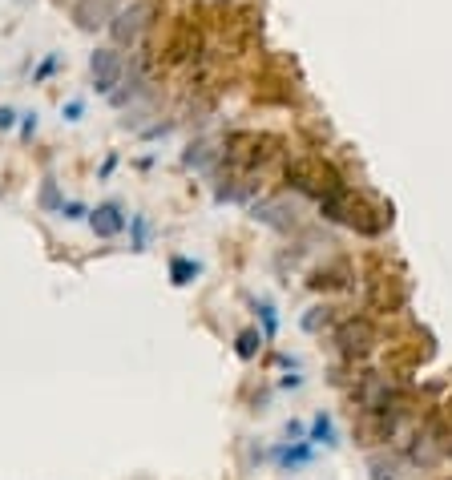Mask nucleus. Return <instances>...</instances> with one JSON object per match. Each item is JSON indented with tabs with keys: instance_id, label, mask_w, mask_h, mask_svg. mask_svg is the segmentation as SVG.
<instances>
[{
	"instance_id": "nucleus-11",
	"label": "nucleus",
	"mask_w": 452,
	"mask_h": 480,
	"mask_svg": "<svg viewBox=\"0 0 452 480\" xmlns=\"http://www.w3.org/2000/svg\"><path fill=\"white\" fill-rule=\"evenodd\" d=\"M129 247L150 250V218L146 214H129Z\"/></svg>"
},
{
	"instance_id": "nucleus-6",
	"label": "nucleus",
	"mask_w": 452,
	"mask_h": 480,
	"mask_svg": "<svg viewBox=\"0 0 452 480\" xmlns=\"http://www.w3.org/2000/svg\"><path fill=\"white\" fill-rule=\"evenodd\" d=\"M335 344H339V352H344L347 360H360V355H368L380 339H376V327H372L368 319H347L344 327L335 331Z\"/></svg>"
},
{
	"instance_id": "nucleus-2",
	"label": "nucleus",
	"mask_w": 452,
	"mask_h": 480,
	"mask_svg": "<svg viewBox=\"0 0 452 480\" xmlns=\"http://www.w3.org/2000/svg\"><path fill=\"white\" fill-rule=\"evenodd\" d=\"M319 211H324V218H332V222H339V226H352V231H360V234H380V231H384V214H380L372 202H363L360 194H352L347 186L335 190L332 198H324Z\"/></svg>"
},
{
	"instance_id": "nucleus-4",
	"label": "nucleus",
	"mask_w": 452,
	"mask_h": 480,
	"mask_svg": "<svg viewBox=\"0 0 452 480\" xmlns=\"http://www.w3.org/2000/svg\"><path fill=\"white\" fill-rule=\"evenodd\" d=\"M448 456H452V432L440 420L424 424L420 432H416L412 448H408V460H412V465H420V468H440Z\"/></svg>"
},
{
	"instance_id": "nucleus-12",
	"label": "nucleus",
	"mask_w": 452,
	"mask_h": 480,
	"mask_svg": "<svg viewBox=\"0 0 452 480\" xmlns=\"http://www.w3.org/2000/svg\"><path fill=\"white\" fill-rule=\"evenodd\" d=\"M275 460H279L283 468H299V465H307L311 460V444H287V448H275Z\"/></svg>"
},
{
	"instance_id": "nucleus-19",
	"label": "nucleus",
	"mask_w": 452,
	"mask_h": 480,
	"mask_svg": "<svg viewBox=\"0 0 452 480\" xmlns=\"http://www.w3.org/2000/svg\"><path fill=\"white\" fill-rule=\"evenodd\" d=\"M57 65H61V57L53 53V57H49V61H45V65H41V69H37V73H33V81H45V77H53V73H57Z\"/></svg>"
},
{
	"instance_id": "nucleus-14",
	"label": "nucleus",
	"mask_w": 452,
	"mask_h": 480,
	"mask_svg": "<svg viewBox=\"0 0 452 480\" xmlns=\"http://www.w3.org/2000/svg\"><path fill=\"white\" fill-rule=\"evenodd\" d=\"M255 311H259V323H263V339L271 344V339L279 335V315H275V307H271L267 299H259V303H255Z\"/></svg>"
},
{
	"instance_id": "nucleus-21",
	"label": "nucleus",
	"mask_w": 452,
	"mask_h": 480,
	"mask_svg": "<svg viewBox=\"0 0 452 480\" xmlns=\"http://www.w3.org/2000/svg\"><path fill=\"white\" fill-rule=\"evenodd\" d=\"M372 476H376V480H396L392 465H380V460H372Z\"/></svg>"
},
{
	"instance_id": "nucleus-9",
	"label": "nucleus",
	"mask_w": 452,
	"mask_h": 480,
	"mask_svg": "<svg viewBox=\"0 0 452 480\" xmlns=\"http://www.w3.org/2000/svg\"><path fill=\"white\" fill-rule=\"evenodd\" d=\"M198 275H202V267H198L194 259H186V255H174L170 259V283L174 287H190Z\"/></svg>"
},
{
	"instance_id": "nucleus-13",
	"label": "nucleus",
	"mask_w": 452,
	"mask_h": 480,
	"mask_svg": "<svg viewBox=\"0 0 452 480\" xmlns=\"http://www.w3.org/2000/svg\"><path fill=\"white\" fill-rule=\"evenodd\" d=\"M61 206H65V198H61L57 182L45 178V182H41V211H45V214H61Z\"/></svg>"
},
{
	"instance_id": "nucleus-22",
	"label": "nucleus",
	"mask_w": 452,
	"mask_h": 480,
	"mask_svg": "<svg viewBox=\"0 0 452 480\" xmlns=\"http://www.w3.org/2000/svg\"><path fill=\"white\" fill-rule=\"evenodd\" d=\"M13 126H16V109L0 106V129H13Z\"/></svg>"
},
{
	"instance_id": "nucleus-18",
	"label": "nucleus",
	"mask_w": 452,
	"mask_h": 480,
	"mask_svg": "<svg viewBox=\"0 0 452 480\" xmlns=\"http://www.w3.org/2000/svg\"><path fill=\"white\" fill-rule=\"evenodd\" d=\"M61 218H65V222H81V218H89V206H81V202H65V206H61Z\"/></svg>"
},
{
	"instance_id": "nucleus-1",
	"label": "nucleus",
	"mask_w": 452,
	"mask_h": 480,
	"mask_svg": "<svg viewBox=\"0 0 452 480\" xmlns=\"http://www.w3.org/2000/svg\"><path fill=\"white\" fill-rule=\"evenodd\" d=\"M154 24H158V0H126V5L113 8L106 29L118 49H134Z\"/></svg>"
},
{
	"instance_id": "nucleus-20",
	"label": "nucleus",
	"mask_w": 452,
	"mask_h": 480,
	"mask_svg": "<svg viewBox=\"0 0 452 480\" xmlns=\"http://www.w3.org/2000/svg\"><path fill=\"white\" fill-rule=\"evenodd\" d=\"M81 113H85L81 101H69V106H61V118H65V121H81Z\"/></svg>"
},
{
	"instance_id": "nucleus-7",
	"label": "nucleus",
	"mask_w": 452,
	"mask_h": 480,
	"mask_svg": "<svg viewBox=\"0 0 452 480\" xmlns=\"http://www.w3.org/2000/svg\"><path fill=\"white\" fill-rule=\"evenodd\" d=\"M126 226H129V218H126V211H121L118 202H101V206H93V211H89V231L98 234V239H118Z\"/></svg>"
},
{
	"instance_id": "nucleus-5",
	"label": "nucleus",
	"mask_w": 452,
	"mask_h": 480,
	"mask_svg": "<svg viewBox=\"0 0 452 480\" xmlns=\"http://www.w3.org/2000/svg\"><path fill=\"white\" fill-rule=\"evenodd\" d=\"M89 77H93V89L101 93V98H109V93H118L121 77H126V57H121L118 45H101L89 53Z\"/></svg>"
},
{
	"instance_id": "nucleus-10",
	"label": "nucleus",
	"mask_w": 452,
	"mask_h": 480,
	"mask_svg": "<svg viewBox=\"0 0 452 480\" xmlns=\"http://www.w3.org/2000/svg\"><path fill=\"white\" fill-rule=\"evenodd\" d=\"M263 344H267L263 331L247 327V331H239V339H234V355H239V360H255L259 347H263Z\"/></svg>"
},
{
	"instance_id": "nucleus-15",
	"label": "nucleus",
	"mask_w": 452,
	"mask_h": 480,
	"mask_svg": "<svg viewBox=\"0 0 452 480\" xmlns=\"http://www.w3.org/2000/svg\"><path fill=\"white\" fill-rule=\"evenodd\" d=\"M311 444H335V424L327 412H319L315 420H311Z\"/></svg>"
},
{
	"instance_id": "nucleus-17",
	"label": "nucleus",
	"mask_w": 452,
	"mask_h": 480,
	"mask_svg": "<svg viewBox=\"0 0 452 480\" xmlns=\"http://www.w3.org/2000/svg\"><path fill=\"white\" fill-rule=\"evenodd\" d=\"M214 162V150H206V146H190V154H186V165H194V170H206V165Z\"/></svg>"
},
{
	"instance_id": "nucleus-3",
	"label": "nucleus",
	"mask_w": 452,
	"mask_h": 480,
	"mask_svg": "<svg viewBox=\"0 0 452 480\" xmlns=\"http://www.w3.org/2000/svg\"><path fill=\"white\" fill-rule=\"evenodd\" d=\"M287 182H291L299 194H311L315 202H324V198H332L335 190H344V174L324 158H295L287 165Z\"/></svg>"
},
{
	"instance_id": "nucleus-8",
	"label": "nucleus",
	"mask_w": 452,
	"mask_h": 480,
	"mask_svg": "<svg viewBox=\"0 0 452 480\" xmlns=\"http://www.w3.org/2000/svg\"><path fill=\"white\" fill-rule=\"evenodd\" d=\"M113 16V0H77L73 5V21L81 29H98V24H109Z\"/></svg>"
},
{
	"instance_id": "nucleus-16",
	"label": "nucleus",
	"mask_w": 452,
	"mask_h": 480,
	"mask_svg": "<svg viewBox=\"0 0 452 480\" xmlns=\"http://www.w3.org/2000/svg\"><path fill=\"white\" fill-rule=\"evenodd\" d=\"M327 319H332V311H327V307H311L307 315H303V331H311V335H315V331L327 327Z\"/></svg>"
},
{
	"instance_id": "nucleus-23",
	"label": "nucleus",
	"mask_w": 452,
	"mask_h": 480,
	"mask_svg": "<svg viewBox=\"0 0 452 480\" xmlns=\"http://www.w3.org/2000/svg\"><path fill=\"white\" fill-rule=\"evenodd\" d=\"M21 134H24V137H33V134H37V113H24V121H21Z\"/></svg>"
}]
</instances>
